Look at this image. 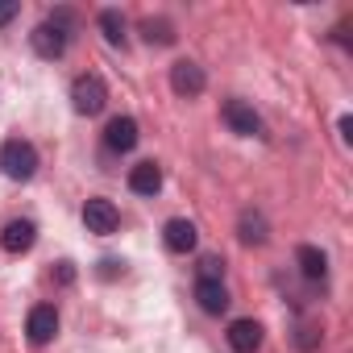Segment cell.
<instances>
[{
	"mask_svg": "<svg viewBox=\"0 0 353 353\" xmlns=\"http://www.w3.org/2000/svg\"><path fill=\"white\" fill-rule=\"evenodd\" d=\"M336 125H341V137H345V141H353V117H341Z\"/></svg>",
	"mask_w": 353,
	"mask_h": 353,
	"instance_id": "20",
	"label": "cell"
},
{
	"mask_svg": "<svg viewBox=\"0 0 353 353\" xmlns=\"http://www.w3.org/2000/svg\"><path fill=\"white\" fill-rule=\"evenodd\" d=\"M137 121L133 117H112L108 121V129H104V145L112 150V154H129L133 145H137Z\"/></svg>",
	"mask_w": 353,
	"mask_h": 353,
	"instance_id": "9",
	"label": "cell"
},
{
	"mask_svg": "<svg viewBox=\"0 0 353 353\" xmlns=\"http://www.w3.org/2000/svg\"><path fill=\"white\" fill-rule=\"evenodd\" d=\"M83 225H88V233H96V237H108V233H117V225H121V216H117V208H112V200H88L83 204Z\"/></svg>",
	"mask_w": 353,
	"mask_h": 353,
	"instance_id": "5",
	"label": "cell"
},
{
	"mask_svg": "<svg viewBox=\"0 0 353 353\" xmlns=\"http://www.w3.org/2000/svg\"><path fill=\"white\" fill-rule=\"evenodd\" d=\"M129 188L137 196H158V188H162V166L158 162H137L129 170Z\"/></svg>",
	"mask_w": 353,
	"mask_h": 353,
	"instance_id": "12",
	"label": "cell"
},
{
	"mask_svg": "<svg viewBox=\"0 0 353 353\" xmlns=\"http://www.w3.org/2000/svg\"><path fill=\"white\" fill-rule=\"evenodd\" d=\"M26 332H30L34 345H50L59 336V312H54V303H38L30 312V320H26Z\"/></svg>",
	"mask_w": 353,
	"mask_h": 353,
	"instance_id": "7",
	"label": "cell"
},
{
	"mask_svg": "<svg viewBox=\"0 0 353 353\" xmlns=\"http://www.w3.org/2000/svg\"><path fill=\"white\" fill-rule=\"evenodd\" d=\"M221 274H225V262H221V258H204V262H200V279L221 283Z\"/></svg>",
	"mask_w": 353,
	"mask_h": 353,
	"instance_id": "18",
	"label": "cell"
},
{
	"mask_svg": "<svg viewBox=\"0 0 353 353\" xmlns=\"http://www.w3.org/2000/svg\"><path fill=\"white\" fill-rule=\"evenodd\" d=\"M162 241H166V250H170V254H192V250H196V241H200V233H196V225H192V221L174 216V221H166V225H162Z\"/></svg>",
	"mask_w": 353,
	"mask_h": 353,
	"instance_id": "8",
	"label": "cell"
},
{
	"mask_svg": "<svg viewBox=\"0 0 353 353\" xmlns=\"http://www.w3.org/2000/svg\"><path fill=\"white\" fill-rule=\"evenodd\" d=\"M225 125L241 137H258L262 133V117L254 112V104L245 100H225Z\"/></svg>",
	"mask_w": 353,
	"mask_h": 353,
	"instance_id": "6",
	"label": "cell"
},
{
	"mask_svg": "<svg viewBox=\"0 0 353 353\" xmlns=\"http://www.w3.org/2000/svg\"><path fill=\"white\" fill-rule=\"evenodd\" d=\"M229 345L237 353H258L262 349V324L258 320H233L229 324Z\"/></svg>",
	"mask_w": 353,
	"mask_h": 353,
	"instance_id": "11",
	"label": "cell"
},
{
	"mask_svg": "<svg viewBox=\"0 0 353 353\" xmlns=\"http://www.w3.org/2000/svg\"><path fill=\"white\" fill-rule=\"evenodd\" d=\"M100 30H104V38H108L112 46H125V17H121L117 9H104V13H100Z\"/></svg>",
	"mask_w": 353,
	"mask_h": 353,
	"instance_id": "16",
	"label": "cell"
},
{
	"mask_svg": "<svg viewBox=\"0 0 353 353\" xmlns=\"http://www.w3.org/2000/svg\"><path fill=\"white\" fill-rule=\"evenodd\" d=\"M196 299H200V307H204L208 316L229 312V291H225V283H208V279H200V283H196Z\"/></svg>",
	"mask_w": 353,
	"mask_h": 353,
	"instance_id": "13",
	"label": "cell"
},
{
	"mask_svg": "<svg viewBox=\"0 0 353 353\" xmlns=\"http://www.w3.org/2000/svg\"><path fill=\"white\" fill-rule=\"evenodd\" d=\"M71 34H75V13H71V9H54L50 21H42V26L30 34V46H34L38 59H50V63H54V59L67 54Z\"/></svg>",
	"mask_w": 353,
	"mask_h": 353,
	"instance_id": "1",
	"label": "cell"
},
{
	"mask_svg": "<svg viewBox=\"0 0 353 353\" xmlns=\"http://www.w3.org/2000/svg\"><path fill=\"white\" fill-rule=\"evenodd\" d=\"M0 170H5L13 183L34 179L38 174V150L30 141H21V137H9L5 145H0Z\"/></svg>",
	"mask_w": 353,
	"mask_h": 353,
	"instance_id": "2",
	"label": "cell"
},
{
	"mask_svg": "<svg viewBox=\"0 0 353 353\" xmlns=\"http://www.w3.org/2000/svg\"><path fill=\"white\" fill-rule=\"evenodd\" d=\"M17 13H21V5H17V0H5V5H0V26H9Z\"/></svg>",
	"mask_w": 353,
	"mask_h": 353,
	"instance_id": "19",
	"label": "cell"
},
{
	"mask_svg": "<svg viewBox=\"0 0 353 353\" xmlns=\"http://www.w3.org/2000/svg\"><path fill=\"white\" fill-rule=\"evenodd\" d=\"M71 104H75V112L79 117H96V112H104V104H108V88H104V79L100 75H79L75 83H71Z\"/></svg>",
	"mask_w": 353,
	"mask_h": 353,
	"instance_id": "3",
	"label": "cell"
},
{
	"mask_svg": "<svg viewBox=\"0 0 353 353\" xmlns=\"http://www.w3.org/2000/svg\"><path fill=\"white\" fill-rule=\"evenodd\" d=\"M34 241H38L34 221H9L5 233H0V245H5V254H30Z\"/></svg>",
	"mask_w": 353,
	"mask_h": 353,
	"instance_id": "10",
	"label": "cell"
},
{
	"mask_svg": "<svg viewBox=\"0 0 353 353\" xmlns=\"http://www.w3.org/2000/svg\"><path fill=\"white\" fill-rule=\"evenodd\" d=\"M204 83H208V75H204V67L192 63V59H179V63L170 67V88H174V96L196 100V96L204 92Z\"/></svg>",
	"mask_w": 353,
	"mask_h": 353,
	"instance_id": "4",
	"label": "cell"
},
{
	"mask_svg": "<svg viewBox=\"0 0 353 353\" xmlns=\"http://www.w3.org/2000/svg\"><path fill=\"white\" fill-rule=\"evenodd\" d=\"M241 241L245 245H262L266 241V216L262 212H241Z\"/></svg>",
	"mask_w": 353,
	"mask_h": 353,
	"instance_id": "15",
	"label": "cell"
},
{
	"mask_svg": "<svg viewBox=\"0 0 353 353\" xmlns=\"http://www.w3.org/2000/svg\"><path fill=\"white\" fill-rule=\"evenodd\" d=\"M295 262H299V270H303L307 283H320V279L328 274V258H324L316 245H299V250H295Z\"/></svg>",
	"mask_w": 353,
	"mask_h": 353,
	"instance_id": "14",
	"label": "cell"
},
{
	"mask_svg": "<svg viewBox=\"0 0 353 353\" xmlns=\"http://www.w3.org/2000/svg\"><path fill=\"white\" fill-rule=\"evenodd\" d=\"M145 42H158V46H170L174 42V30L166 21H145Z\"/></svg>",
	"mask_w": 353,
	"mask_h": 353,
	"instance_id": "17",
	"label": "cell"
}]
</instances>
